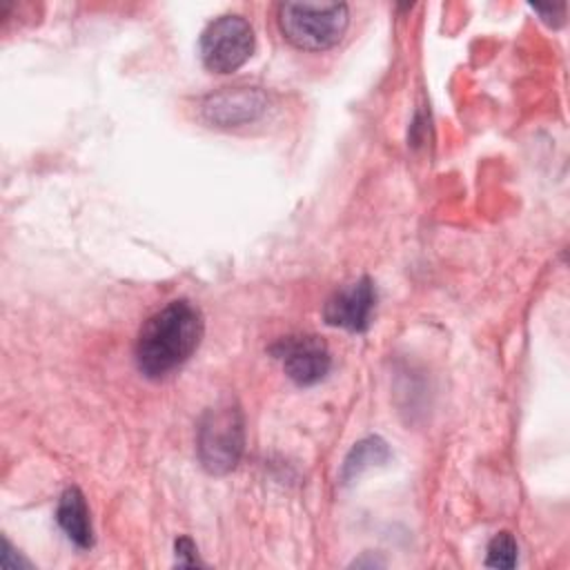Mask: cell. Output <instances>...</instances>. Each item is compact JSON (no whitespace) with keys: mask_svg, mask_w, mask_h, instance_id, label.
Listing matches in <instances>:
<instances>
[{"mask_svg":"<svg viewBox=\"0 0 570 570\" xmlns=\"http://www.w3.org/2000/svg\"><path fill=\"white\" fill-rule=\"evenodd\" d=\"M205 332L200 309L178 298L151 314L138 332L134 356L147 379H163L178 370L200 345Z\"/></svg>","mask_w":570,"mask_h":570,"instance_id":"6da1fadb","label":"cell"},{"mask_svg":"<svg viewBox=\"0 0 570 570\" xmlns=\"http://www.w3.org/2000/svg\"><path fill=\"white\" fill-rule=\"evenodd\" d=\"M278 29L287 42L305 51H325L341 42L350 11L343 2H281Z\"/></svg>","mask_w":570,"mask_h":570,"instance_id":"7a4b0ae2","label":"cell"},{"mask_svg":"<svg viewBox=\"0 0 570 570\" xmlns=\"http://www.w3.org/2000/svg\"><path fill=\"white\" fill-rule=\"evenodd\" d=\"M245 432L243 414L236 405L225 403L205 412L198 425L196 450L203 468L212 474L229 472L243 454Z\"/></svg>","mask_w":570,"mask_h":570,"instance_id":"3957f363","label":"cell"},{"mask_svg":"<svg viewBox=\"0 0 570 570\" xmlns=\"http://www.w3.org/2000/svg\"><path fill=\"white\" fill-rule=\"evenodd\" d=\"M254 29L236 13H225L212 20L200 33L203 65L214 73H232L243 67L254 53Z\"/></svg>","mask_w":570,"mask_h":570,"instance_id":"277c9868","label":"cell"},{"mask_svg":"<svg viewBox=\"0 0 570 570\" xmlns=\"http://www.w3.org/2000/svg\"><path fill=\"white\" fill-rule=\"evenodd\" d=\"M198 111L212 127H240L267 111V96L256 87H227L205 96Z\"/></svg>","mask_w":570,"mask_h":570,"instance_id":"5b68a950","label":"cell"},{"mask_svg":"<svg viewBox=\"0 0 570 570\" xmlns=\"http://www.w3.org/2000/svg\"><path fill=\"white\" fill-rule=\"evenodd\" d=\"M272 352L276 358H281L285 374L303 387L323 381L332 367V356L325 341L314 334L281 338Z\"/></svg>","mask_w":570,"mask_h":570,"instance_id":"8992f818","label":"cell"},{"mask_svg":"<svg viewBox=\"0 0 570 570\" xmlns=\"http://www.w3.org/2000/svg\"><path fill=\"white\" fill-rule=\"evenodd\" d=\"M376 307V289L374 283L363 276L354 283L336 289L323 307V318L332 327H341L347 332H365L372 323Z\"/></svg>","mask_w":570,"mask_h":570,"instance_id":"52a82bcc","label":"cell"},{"mask_svg":"<svg viewBox=\"0 0 570 570\" xmlns=\"http://www.w3.org/2000/svg\"><path fill=\"white\" fill-rule=\"evenodd\" d=\"M58 525L65 530V534L78 546V548H91L94 543V530L89 521V510L85 503V497L78 488H67L58 501L56 510Z\"/></svg>","mask_w":570,"mask_h":570,"instance_id":"ba28073f","label":"cell"},{"mask_svg":"<svg viewBox=\"0 0 570 570\" xmlns=\"http://www.w3.org/2000/svg\"><path fill=\"white\" fill-rule=\"evenodd\" d=\"M387 456H390L387 445L379 436H367L352 448V452L347 454V459L343 463L341 476L352 479V476L361 474L365 468H370L374 463H383Z\"/></svg>","mask_w":570,"mask_h":570,"instance_id":"9c48e42d","label":"cell"},{"mask_svg":"<svg viewBox=\"0 0 570 570\" xmlns=\"http://www.w3.org/2000/svg\"><path fill=\"white\" fill-rule=\"evenodd\" d=\"M517 563V541L510 532H499L488 546L485 566L492 568H514Z\"/></svg>","mask_w":570,"mask_h":570,"instance_id":"30bf717a","label":"cell"},{"mask_svg":"<svg viewBox=\"0 0 570 570\" xmlns=\"http://www.w3.org/2000/svg\"><path fill=\"white\" fill-rule=\"evenodd\" d=\"M176 559L178 566H198V554H196V546L191 543V539L183 537L176 541Z\"/></svg>","mask_w":570,"mask_h":570,"instance_id":"8fae6325","label":"cell"}]
</instances>
